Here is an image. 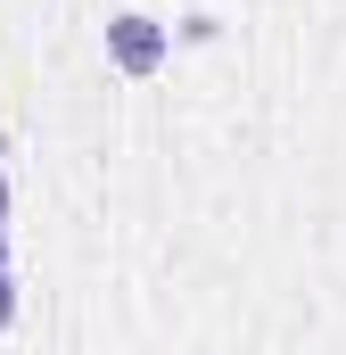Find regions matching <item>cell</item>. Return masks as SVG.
<instances>
[{
  "label": "cell",
  "instance_id": "7a4b0ae2",
  "mask_svg": "<svg viewBox=\"0 0 346 355\" xmlns=\"http://www.w3.org/2000/svg\"><path fill=\"white\" fill-rule=\"evenodd\" d=\"M8 322H17V281L0 272V331H8Z\"/></svg>",
  "mask_w": 346,
  "mask_h": 355
},
{
  "label": "cell",
  "instance_id": "6da1fadb",
  "mask_svg": "<svg viewBox=\"0 0 346 355\" xmlns=\"http://www.w3.org/2000/svg\"><path fill=\"white\" fill-rule=\"evenodd\" d=\"M165 50H173L165 25H157V17H140V8L107 25V58H116L124 75H157V67H165Z\"/></svg>",
  "mask_w": 346,
  "mask_h": 355
},
{
  "label": "cell",
  "instance_id": "277c9868",
  "mask_svg": "<svg viewBox=\"0 0 346 355\" xmlns=\"http://www.w3.org/2000/svg\"><path fill=\"white\" fill-rule=\"evenodd\" d=\"M0 215H8V190H0Z\"/></svg>",
  "mask_w": 346,
  "mask_h": 355
},
{
  "label": "cell",
  "instance_id": "3957f363",
  "mask_svg": "<svg viewBox=\"0 0 346 355\" xmlns=\"http://www.w3.org/2000/svg\"><path fill=\"white\" fill-rule=\"evenodd\" d=\"M0 272H8V223H0Z\"/></svg>",
  "mask_w": 346,
  "mask_h": 355
}]
</instances>
